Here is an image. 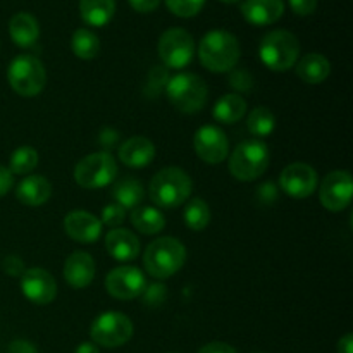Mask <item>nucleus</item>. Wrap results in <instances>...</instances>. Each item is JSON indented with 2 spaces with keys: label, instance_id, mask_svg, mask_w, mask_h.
Returning <instances> with one entry per match:
<instances>
[{
  "label": "nucleus",
  "instance_id": "obj_25",
  "mask_svg": "<svg viewBox=\"0 0 353 353\" xmlns=\"http://www.w3.org/2000/svg\"><path fill=\"white\" fill-rule=\"evenodd\" d=\"M247 112V102L240 93H228L216 102L212 109L214 119L223 124H234Z\"/></svg>",
  "mask_w": 353,
  "mask_h": 353
},
{
  "label": "nucleus",
  "instance_id": "obj_4",
  "mask_svg": "<svg viewBox=\"0 0 353 353\" xmlns=\"http://www.w3.org/2000/svg\"><path fill=\"white\" fill-rule=\"evenodd\" d=\"M299 38L286 30H276L265 34L259 45V55L271 71H288L299 61Z\"/></svg>",
  "mask_w": 353,
  "mask_h": 353
},
{
  "label": "nucleus",
  "instance_id": "obj_13",
  "mask_svg": "<svg viewBox=\"0 0 353 353\" xmlns=\"http://www.w3.org/2000/svg\"><path fill=\"white\" fill-rule=\"evenodd\" d=\"M353 183L348 171H333L323 179L319 190V199L324 209L331 212H340L347 209L352 202Z\"/></svg>",
  "mask_w": 353,
  "mask_h": 353
},
{
  "label": "nucleus",
  "instance_id": "obj_39",
  "mask_svg": "<svg viewBox=\"0 0 353 353\" xmlns=\"http://www.w3.org/2000/svg\"><path fill=\"white\" fill-rule=\"evenodd\" d=\"M143 293H147V296H145V299H147V302L159 303L165 299V286L154 285V286H150L148 290H145Z\"/></svg>",
  "mask_w": 353,
  "mask_h": 353
},
{
  "label": "nucleus",
  "instance_id": "obj_20",
  "mask_svg": "<svg viewBox=\"0 0 353 353\" xmlns=\"http://www.w3.org/2000/svg\"><path fill=\"white\" fill-rule=\"evenodd\" d=\"M105 248L110 257L119 262L134 261L140 254V240L130 230L114 228L105 236Z\"/></svg>",
  "mask_w": 353,
  "mask_h": 353
},
{
  "label": "nucleus",
  "instance_id": "obj_36",
  "mask_svg": "<svg viewBox=\"0 0 353 353\" xmlns=\"http://www.w3.org/2000/svg\"><path fill=\"white\" fill-rule=\"evenodd\" d=\"M130 6L133 7L137 12L141 14H148V12H154L159 6H161V0H128Z\"/></svg>",
  "mask_w": 353,
  "mask_h": 353
},
{
  "label": "nucleus",
  "instance_id": "obj_1",
  "mask_svg": "<svg viewBox=\"0 0 353 353\" xmlns=\"http://www.w3.org/2000/svg\"><path fill=\"white\" fill-rule=\"evenodd\" d=\"M199 59L210 72H228L240 61V43L226 30H212L200 40Z\"/></svg>",
  "mask_w": 353,
  "mask_h": 353
},
{
  "label": "nucleus",
  "instance_id": "obj_41",
  "mask_svg": "<svg viewBox=\"0 0 353 353\" xmlns=\"http://www.w3.org/2000/svg\"><path fill=\"white\" fill-rule=\"evenodd\" d=\"M338 353H353V336L350 333L338 341Z\"/></svg>",
  "mask_w": 353,
  "mask_h": 353
},
{
  "label": "nucleus",
  "instance_id": "obj_32",
  "mask_svg": "<svg viewBox=\"0 0 353 353\" xmlns=\"http://www.w3.org/2000/svg\"><path fill=\"white\" fill-rule=\"evenodd\" d=\"M205 0H165V6L174 16L193 17L202 10Z\"/></svg>",
  "mask_w": 353,
  "mask_h": 353
},
{
  "label": "nucleus",
  "instance_id": "obj_38",
  "mask_svg": "<svg viewBox=\"0 0 353 353\" xmlns=\"http://www.w3.org/2000/svg\"><path fill=\"white\" fill-rule=\"evenodd\" d=\"M199 353H238L231 345L223 343V341H214V343L205 345L200 348Z\"/></svg>",
  "mask_w": 353,
  "mask_h": 353
},
{
  "label": "nucleus",
  "instance_id": "obj_18",
  "mask_svg": "<svg viewBox=\"0 0 353 353\" xmlns=\"http://www.w3.org/2000/svg\"><path fill=\"white\" fill-rule=\"evenodd\" d=\"M285 12L283 0H245L241 3V14L247 23L254 26H269L281 19Z\"/></svg>",
  "mask_w": 353,
  "mask_h": 353
},
{
  "label": "nucleus",
  "instance_id": "obj_5",
  "mask_svg": "<svg viewBox=\"0 0 353 353\" xmlns=\"http://www.w3.org/2000/svg\"><path fill=\"white\" fill-rule=\"evenodd\" d=\"M168 99L179 112L195 114L203 109L209 97L205 81L195 72H179L168 79Z\"/></svg>",
  "mask_w": 353,
  "mask_h": 353
},
{
  "label": "nucleus",
  "instance_id": "obj_37",
  "mask_svg": "<svg viewBox=\"0 0 353 353\" xmlns=\"http://www.w3.org/2000/svg\"><path fill=\"white\" fill-rule=\"evenodd\" d=\"M12 176L14 174L9 171V169L3 168V165H0V196L7 195V192L12 188V185H14Z\"/></svg>",
  "mask_w": 353,
  "mask_h": 353
},
{
  "label": "nucleus",
  "instance_id": "obj_42",
  "mask_svg": "<svg viewBox=\"0 0 353 353\" xmlns=\"http://www.w3.org/2000/svg\"><path fill=\"white\" fill-rule=\"evenodd\" d=\"M74 353H100V350L95 343H92V341H85V343H81L76 348Z\"/></svg>",
  "mask_w": 353,
  "mask_h": 353
},
{
  "label": "nucleus",
  "instance_id": "obj_27",
  "mask_svg": "<svg viewBox=\"0 0 353 353\" xmlns=\"http://www.w3.org/2000/svg\"><path fill=\"white\" fill-rule=\"evenodd\" d=\"M131 224L143 234H157L165 228L162 212L150 205H138L131 212Z\"/></svg>",
  "mask_w": 353,
  "mask_h": 353
},
{
  "label": "nucleus",
  "instance_id": "obj_22",
  "mask_svg": "<svg viewBox=\"0 0 353 353\" xmlns=\"http://www.w3.org/2000/svg\"><path fill=\"white\" fill-rule=\"evenodd\" d=\"M9 33L14 43L21 48H30L40 38V24L30 12L14 14L9 23Z\"/></svg>",
  "mask_w": 353,
  "mask_h": 353
},
{
  "label": "nucleus",
  "instance_id": "obj_34",
  "mask_svg": "<svg viewBox=\"0 0 353 353\" xmlns=\"http://www.w3.org/2000/svg\"><path fill=\"white\" fill-rule=\"evenodd\" d=\"M288 2L293 12L302 17L310 16L317 9V0H288Z\"/></svg>",
  "mask_w": 353,
  "mask_h": 353
},
{
  "label": "nucleus",
  "instance_id": "obj_23",
  "mask_svg": "<svg viewBox=\"0 0 353 353\" xmlns=\"http://www.w3.org/2000/svg\"><path fill=\"white\" fill-rule=\"evenodd\" d=\"M331 72V64L324 55L307 54L296 64V76L307 85H321Z\"/></svg>",
  "mask_w": 353,
  "mask_h": 353
},
{
  "label": "nucleus",
  "instance_id": "obj_2",
  "mask_svg": "<svg viewBox=\"0 0 353 353\" xmlns=\"http://www.w3.org/2000/svg\"><path fill=\"white\" fill-rule=\"evenodd\" d=\"M192 188V178L183 169L165 168L152 178L148 195L161 209H176L188 200Z\"/></svg>",
  "mask_w": 353,
  "mask_h": 353
},
{
  "label": "nucleus",
  "instance_id": "obj_28",
  "mask_svg": "<svg viewBox=\"0 0 353 353\" xmlns=\"http://www.w3.org/2000/svg\"><path fill=\"white\" fill-rule=\"evenodd\" d=\"M71 48L72 54L78 59L83 61H92L99 55L100 52V40L92 30H86V28H79L72 33L71 40Z\"/></svg>",
  "mask_w": 353,
  "mask_h": 353
},
{
  "label": "nucleus",
  "instance_id": "obj_15",
  "mask_svg": "<svg viewBox=\"0 0 353 353\" xmlns=\"http://www.w3.org/2000/svg\"><path fill=\"white\" fill-rule=\"evenodd\" d=\"M21 292L34 305H48L57 296V283L45 269H26L21 276Z\"/></svg>",
  "mask_w": 353,
  "mask_h": 353
},
{
  "label": "nucleus",
  "instance_id": "obj_24",
  "mask_svg": "<svg viewBox=\"0 0 353 353\" xmlns=\"http://www.w3.org/2000/svg\"><path fill=\"white\" fill-rule=\"evenodd\" d=\"M116 12V0H79V14L88 26L102 28Z\"/></svg>",
  "mask_w": 353,
  "mask_h": 353
},
{
  "label": "nucleus",
  "instance_id": "obj_14",
  "mask_svg": "<svg viewBox=\"0 0 353 353\" xmlns=\"http://www.w3.org/2000/svg\"><path fill=\"white\" fill-rule=\"evenodd\" d=\"M196 155L207 164H221L230 154V141L226 133L217 126H202L193 137Z\"/></svg>",
  "mask_w": 353,
  "mask_h": 353
},
{
  "label": "nucleus",
  "instance_id": "obj_29",
  "mask_svg": "<svg viewBox=\"0 0 353 353\" xmlns=\"http://www.w3.org/2000/svg\"><path fill=\"white\" fill-rule=\"evenodd\" d=\"M247 128L257 138H268L276 130V117L268 107H255L247 119Z\"/></svg>",
  "mask_w": 353,
  "mask_h": 353
},
{
  "label": "nucleus",
  "instance_id": "obj_40",
  "mask_svg": "<svg viewBox=\"0 0 353 353\" xmlns=\"http://www.w3.org/2000/svg\"><path fill=\"white\" fill-rule=\"evenodd\" d=\"M9 353H38L33 343L26 340H16L10 343Z\"/></svg>",
  "mask_w": 353,
  "mask_h": 353
},
{
  "label": "nucleus",
  "instance_id": "obj_6",
  "mask_svg": "<svg viewBox=\"0 0 353 353\" xmlns=\"http://www.w3.org/2000/svg\"><path fill=\"white\" fill-rule=\"evenodd\" d=\"M269 147L261 140H247L238 145L230 157V172L238 181H254L269 168Z\"/></svg>",
  "mask_w": 353,
  "mask_h": 353
},
{
  "label": "nucleus",
  "instance_id": "obj_10",
  "mask_svg": "<svg viewBox=\"0 0 353 353\" xmlns=\"http://www.w3.org/2000/svg\"><path fill=\"white\" fill-rule=\"evenodd\" d=\"M159 57L169 69H183L193 61L195 41L183 28H171L159 38Z\"/></svg>",
  "mask_w": 353,
  "mask_h": 353
},
{
  "label": "nucleus",
  "instance_id": "obj_8",
  "mask_svg": "<svg viewBox=\"0 0 353 353\" xmlns=\"http://www.w3.org/2000/svg\"><path fill=\"white\" fill-rule=\"evenodd\" d=\"M116 176V159L109 152H97V154L86 155L74 168V181L86 190L103 188V186L110 185Z\"/></svg>",
  "mask_w": 353,
  "mask_h": 353
},
{
  "label": "nucleus",
  "instance_id": "obj_3",
  "mask_svg": "<svg viewBox=\"0 0 353 353\" xmlns=\"http://www.w3.org/2000/svg\"><path fill=\"white\" fill-rule=\"evenodd\" d=\"M186 248L172 236H162L152 241L143 254V265L152 278L165 279L185 265Z\"/></svg>",
  "mask_w": 353,
  "mask_h": 353
},
{
  "label": "nucleus",
  "instance_id": "obj_11",
  "mask_svg": "<svg viewBox=\"0 0 353 353\" xmlns=\"http://www.w3.org/2000/svg\"><path fill=\"white\" fill-rule=\"evenodd\" d=\"M105 290L117 300H133L147 290V279L134 265H119L107 274Z\"/></svg>",
  "mask_w": 353,
  "mask_h": 353
},
{
  "label": "nucleus",
  "instance_id": "obj_43",
  "mask_svg": "<svg viewBox=\"0 0 353 353\" xmlns=\"http://www.w3.org/2000/svg\"><path fill=\"white\" fill-rule=\"evenodd\" d=\"M221 2H223V3H236V2H240V0H221Z\"/></svg>",
  "mask_w": 353,
  "mask_h": 353
},
{
  "label": "nucleus",
  "instance_id": "obj_30",
  "mask_svg": "<svg viewBox=\"0 0 353 353\" xmlns=\"http://www.w3.org/2000/svg\"><path fill=\"white\" fill-rule=\"evenodd\" d=\"M38 161H40L38 152L34 150L33 147H30V145H23V147L16 148V150L12 152L9 161V168L7 169H9L12 174H30V172L38 165Z\"/></svg>",
  "mask_w": 353,
  "mask_h": 353
},
{
  "label": "nucleus",
  "instance_id": "obj_21",
  "mask_svg": "<svg viewBox=\"0 0 353 353\" xmlns=\"http://www.w3.org/2000/svg\"><path fill=\"white\" fill-rule=\"evenodd\" d=\"M16 196L23 205L40 207L52 196V185L45 176H28L17 185Z\"/></svg>",
  "mask_w": 353,
  "mask_h": 353
},
{
  "label": "nucleus",
  "instance_id": "obj_7",
  "mask_svg": "<svg viewBox=\"0 0 353 353\" xmlns=\"http://www.w3.org/2000/svg\"><path fill=\"white\" fill-rule=\"evenodd\" d=\"M9 85L17 95L37 97L47 85V71L34 55H17L7 69Z\"/></svg>",
  "mask_w": 353,
  "mask_h": 353
},
{
  "label": "nucleus",
  "instance_id": "obj_35",
  "mask_svg": "<svg viewBox=\"0 0 353 353\" xmlns=\"http://www.w3.org/2000/svg\"><path fill=\"white\" fill-rule=\"evenodd\" d=\"M2 268L7 274L14 276V278H16V276H23L24 271H26L23 261H21L19 257H16V255H9V257L3 259Z\"/></svg>",
  "mask_w": 353,
  "mask_h": 353
},
{
  "label": "nucleus",
  "instance_id": "obj_19",
  "mask_svg": "<svg viewBox=\"0 0 353 353\" xmlns=\"http://www.w3.org/2000/svg\"><path fill=\"white\" fill-rule=\"evenodd\" d=\"M155 159V145L145 137H131L119 147V161L133 169H143Z\"/></svg>",
  "mask_w": 353,
  "mask_h": 353
},
{
  "label": "nucleus",
  "instance_id": "obj_9",
  "mask_svg": "<svg viewBox=\"0 0 353 353\" xmlns=\"http://www.w3.org/2000/svg\"><path fill=\"white\" fill-rule=\"evenodd\" d=\"M93 343L105 348H117L126 345L133 336V323L123 312H103L90 327Z\"/></svg>",
  "mask_w": 353,
  "mask_h": 353
},
{
  "label": "nucleus",
  "instance_id": "obj_17",
  "mask_svg": "<svg viewBox=\"0 0 353 353\" xmlns=\"http://www.w3.org/2000/svg\"><path fill=\"white\" fill-rule=\"evenodd\" d=\"M64 278L74 290H83L95 278V261L86 252H74L64 262Z\"/></svg>",
  "mask_w": 353,
  "mask_h": 353
},
{
  "label": "nucleus",
  "instance_id": "obj_12",
  "mask_svg": "<svg viewBox=\"0 0 353 353\" xmlns=\"http://www.w3.org/2000/svg\"><path fill=\"white\" fill-rule=\"evenodd\" d=\"M319 183L316 169L305 162H293L279 174V186L293 199H307L312 195Z\"/></svg>",
  "mask_w": 353,
  "mask_h": 353
},
{
  "label": "nucleus",
  "instance_id": "obj_33",
  "mask_svg": "<svg viewBox=\"0 0 353 353\" xmlns=\"http://www.w3.org/2000/svg\"><path fill=\"white\" fill-rule=\"evenodd\" d=\"M126 219V210L119 205V203H109L107 207H103L102 216H100V223L105 224L109 228H117L124 223Z\"/></svg>",
  "mask_w": 353,
  "mask_h": 353
},
{
  "label": "nucleus",
  "instance_id": "obj_16",
  "mask_svg": "<svg viewBox=\"0 0 353 353\" xmlns=\"http://www.w3.org/2000/svg\"><path fill=\"white\" fill-rule=\"evenodd\" d=\"M102 226L99 217L85 210H72L65 216L64 230L69 238L79 243H93L102 234Z\"/></svg>",
  "mask_w": 353,
  "mask_h": 353
},
{
  "label": "nucleus",
  "instance_id": "obj_26",
  "mask_svg": "<svg viewBox=\"0 0 353 353\" xmlns=\"http://www.w3.org/2000/svg\"><path fill=\"white\" fill-rule=\"evenodd\" d=\"M112 196L114 200H116V203H119L124 210H133L137 209L138 205H141V200H143L145 196L143 185H141L138 179L126 176V178L119 179V181L114 185Z\"/></svg>",
  "mask_w": 353,
  "mask_h": 353
},
{
  "label": "nucleus",
  "instance_id": "obj_31",
  "mask_svg": "<svg viewBox=\"0 0 353 353\" xmlns=\"http://www.w3.org/2000/svg\"><path fill=\"white\" fill-rule=\"evenodd\" d=\"M185 224L193 231H202L209 226L210 223V209L205 200L193 199L190 200L188 205L185 207Z\"/></svg>",
  "mask_w": 353,
  "mask_h": 353
}]
</instances>
